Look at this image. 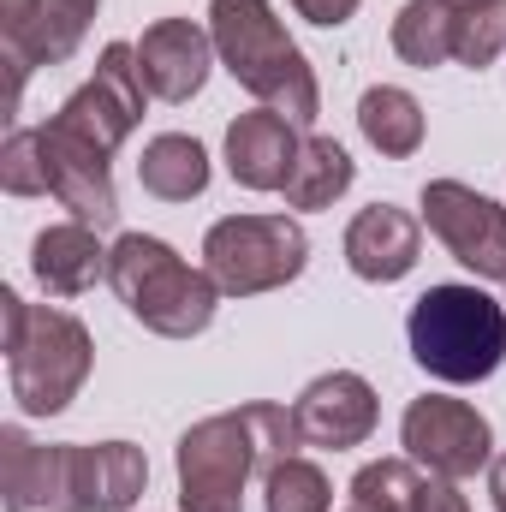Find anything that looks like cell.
<instances>
[{"label": "cell", "instance_id": "obj_1", "mask_svg": "<svg viewBox=\"0 0 506 512\" xmlns=\"http://www.w3.org/2000/svg\"><path fill=\"white\" fill-rule=\"evenodd\" d=\"M304 447L298 417L286 405L251 399L239 411H215L179 435V512H245L251 471H274Z\"/></svg>", "mask_w": 506, "mask_h": 512}, {"label": "cell", "instance_id": "obj_2", "mask_svg": "<svg viewBox=\"0 0 506 512\" xmlns=\"http://www.w3.org/2000/svg\"><path fill=\"white\" fill-rule=\"evenodd\" d=\"M209 36H215L221 66L262 108L286 114L292 126H316V114H322L316 72H310L304 48L286 36V24L274 18L268 0H215L209 6Z\"/></svg>", "mask_w": 506, "mask_h": 512}, {"label": "cell", "instance_id": "obj_3", "mask_svg": "<svg viewBox=\"0 0 506 512\" xmlns=\"http://www.w3.org/2000/svg\"><path fill=\"white\" fill-rule=\"evenodd\" d=\"M0 322H6L0 346H6V376H12L18 411H30V417L66 411L96 364L90 328L54 304H24L18 292H0Z\"/></svg>", "mask_w": 506, "mask_h": 512}, {"label": "cell", "instance_id": "obj_4", "mask_svg": "<svg viewBox=\"0 0 506 512\" xmlns=\"http://www.w3.org/2000/svg\"><path fill=\"white\" fill-rule=\"evenodd\" d=\"M405 340L435 382H489L506 358V304L483 286H429L405 316Z\"/></svg>", "mask_w": 506, "mask_h": 512}, {"label": "cell", "instance_id": "obj_5", "mask_svg": "<svg viewBox=\"0 0 506 512\" xmlns=\"http://www.w3.org/2000/svg\"><path fill=\"white\" fill-rule=\"evenodd\" d=\"M108 286L120 292L131 316L161 334V340H191L215 322V304H221V286L209 268H191L185 256L149 233H126L114 251H108Z\"/></svg>", "mask_w": 506, "mask_h": 512}, {"label": "cell", "instance_id": "obj_6", "mask_svg": "<svg viewBox=\"0 0 506 512\" xmlns=\"http://www.w3.org/2000/svg\"><path fill=\"white\" fill-rule=\"evenodd\" d=\"M310 262V239L292 215H227L203 239V268L227 298H256L298 280Z\"/></svg>", "mask_w": 506, "mask_h": 512}, {"label": "cell", "instance_id": "obj_7", "mask_svg": "<svg viewBox=\"0 0 506 512\" xmlns=\"http://www.w3.org/2000/svg\"><path fill=\"white\" fill-rule=\"evenodd\" d=\"M399 441H405V459H417L429 477H477L489 465V417L465 399H447V393H423L405 405V423H399Z\"/></svg>", "mask_w": 506, "mask_h": 512}, {"label": "cell", "instance_id": "obj_8", "mask_svg": "<svg viewBox=\"0 0 506 512\" xmlns=\"http://www.w3.org/2000/svg\"><path fill=\"white\" fill-rule=\"evenodd\" d=\"M143 96L149 90H143V72H137V48L131 42H108L102 60H96V78L84 90H72L66 108L48 126H60L66 137H84L102 155H114L143 120Z\"/></svg>", "mask_w": 506, "mask_h": 512}, {"label": "cell", "instance_id": "obj_9", "mask_svg": "<svg viewBox=\"0 0 506 512\" xmlns=\"http://www.w3.org/2000/svg\"><path fill=\"white\" fill-rule=\"evenodd\" d=\"M423 221L447 245V256L465 262L477 280H506V209L495 197H483L459 179H429Z\"/></svg>", "mask_w": 506, "mask_h": 512}, {"label": "cell", "instance_id": "obj_10", "mask_svg": "<svg viewBox=\"0 0 506 512\" xmlns=\"http://www.w3.org/2000/svg\"><path fill=\"white\" fill-rule=\"evenodd\" d=\"M0 495L6 512H84L78 441H30L18 423L0 429Z\"/></svg>", "mask_w": 506, "mask_h": 512}, {"label": "cell", "instance_id": "obj_11", "mask_svg": "<svg viewBox=\"0 0 506 512\" xmlns=\"http://www.w3.org/2000/svg\"><path fill=\"white\" fill-rule=\"evenodd\" d=\"M292 417H298L304 447L346 453V447H364L370 441V429H376V417H381V399L358 370H328V376H316V382L298 393Z\"/></svg>", "mask_w": 506, "mask_h": 512}, {"label": "cell", "instance_id": "obj_12", "mask_svg": "<svg viewBox=\"0 0 506 512\" xmlns=\"http://www.w3.org/2000/svg\"><path fill=\"white\" fill-rule=\"evenodd\" d=\"M42 149H48V191L72 209V221L84 227H114L120 221V191H114V155H102L84 137H66L60 126H42Z\"/></svg>", "mask_w": 506, "mask_h": 512}, {"label": "cell", "instance_id": "obj_13", "mask_svg": "<svg viewBox=\"0 0 506 512\" xmlns=\"http://www.w3.org/2000/svg\"><path fill=\"white\" fill-rule=\"evenodd\" d=\"M209 66H215V36L203 24H191V18H161L137 42L143 90L161 96V102H191L209 84Z\"/></svg>", "mask_w": 506, "mask_h": 512}, {"label": "cell", "instance_id": "obj_14", "mask_svg": "<svg viewBox=\"0 0 506 512\" xmlns=\"http://www.w3.org/2000/svg\"><path fill=\"white\" fill-rule=\"evenodd\" d=\"M298 149H304V137L286 114L256 108V114H239L227 126V173L245 191H286V179L298 167Z\"/></svg>", "mask_w": 506, "mask_h": 512}, {"label": "cell", "instance_id": "obj_15", "mask_svg": "<svg viewBox=\"0 0 506 512\" xmlns=\"http://www.w3.org/2000/svg\"><path fill=\"white\" fill-rule=\"evenodd\" d=\"M417 251H423V227L393 209V203H370L352 215L346 227V268L358 280H376V286H393L417 268Z\"/></svg>", "mask_w": 506, "mask_h": 512}, {"label": "cell", "instance_id": "obj_16", "mask_svg": "<svg viewBox=\"0 0 506 512\" xmlns=\"http://www.w3.org/2000/svg\"><path fill=\"white\" fill-rule=\"evenodd\" d=\"M30 268H36L42 292H54V298H78V292H90L96 280H108V251H102L96 227H84V221H60V227L36 233V245H30Z\"/></svg>", "mask_w": 506, "mask_h": 512}, {"label": "cell", "instance_id": "obj_17", "mask_svg": "<svg viewBox=\"0 0 506 512\" xmlns=\"http://www.w3.org/2000/svg\"><path fill=\"white\" fill-rule=\"evenodd\" d=\"M149 489V459L131 441H78V495L84 512H131L137 495Z\"/></svg>", "mask_w": 506, "mask_h": 512}, {"label": "cell", "instance_id": "obj_18", "mask_svg": "<svg viewBox=\"0 0 506 512\" xmlns=\"http://www.w3.org/2000/svg\"><path fill=\"white\" fill-rule=\"evenodd\" d=\"M96 6H102V0H36V12L24 18V30H12V36H0V42H6V54L24 60V66H60V60H72V48L84 42Z\"/></svg>", "mask_w": 506, "mask_h": 512}, {"label": "cell", "instance_id": "obj_19", "mask_svg": "<svg viewBox=\"0 0 506 512\" xmlns=\"http://www.w3.org/2000/svg\"><path fill=\"white\" fill-rule=\"evenodd\" d=\"M137 179H143V191L161 197V203H191V197L209 191V155H203L197 137H185V131H161V137L143 143Z\"/></svg>", "mask_w": 506, "mask_h": 512}, {"label": "cell", "instance_id": "obj_20", "mask_svg": "<svg viewBox=\"0 0 506 512\" xmlns=\"http://www.w3.org/2000/svg\"><path fill=\"white\" fill-rule=\"evenodd\" d=\"M358 131L370 137V149L405 161V155L423 149V102L411 90H399V84H376L358 102Z\"/></svg>", "mask_w": 506, "mask_h": 512}, {"label": "cell", "instance_id": "obj_21", "mask_svg": "<svg viewBox=\"0 0 506 512\" xmlns=\"http://www.w3.org/2000/svg\"><path fill=\"white\" fill-rule=\"evenodd\" d=\"M453 24H459V6L453 0H405L399 18H393V48L405 66H447L453 60Z\"/></svg>", "mask_w": 506, "mask_h": 512}, {"label": "cell", "instance_id": "obj_22", "mask_svg": "<svg viewBox=\"0 0 506 512\" xmlns=\"http://www.w3.org/2000/svg\"><path fill=\"white\" fill-rule=\"evenodd\" d=\"M352 155L334 143V137H304V149H298V167H292V179H286V203L292 209H328L334 197H346L352 191Z\"/></svg>", "mask_w": 506, "mask_h": 512}, {"label": "cell", "instance_id": "obj_23", "mask_svg": "<svg viewBox=\"0 0 506 512\" xmlns=\"http://www.w3.org/2000/svg\"><path fill=\"white\" fill-rule=\"evenodd\" d=\"M417 495H423L417 459H376L352 477V507L364 512H417Z\"/></svg>", "mask_w": 506, "mask_h": 512}, {"label": "cell", "instance_id": "obj_24", "mask_svg": "<svg viewBox=\"0 0 506 512\" xmlns=\"http://www.w3.org/2000/svg\"><path fill=\"white\" fill-rule=\"evenodd\" d=\"M262 495L268 512H328L334 507V489H328V471L310 465V459H280L274 471H262Z\"/></svg>", "mask_w": 506, "mask_h": 512}, {"label": "cell", "instance_id": "obj_25", "mask_svg": "<svg viewBox=\"0 0 506 512\" xmlns=\"http://www.w3.org/2000/svg\"><path fill=\"white\" fill-rule=\"evenodd\" d=\"M506 48V0H471L459 6V24H453V60L483 72L495 66Z\"/></svg>", "mask_w": 506, "mask_h": 512}, {"label": "cell", "instance_id": "obj_26", "mask_svg": "<svg viewBox=\"0 0 506 512\" xmlns=\"http://www.w3.org/2000/svg\"><path fill=\"white\" fill-rule=\"evenodd\" d=\"M0 191H12V197H42V191H48V149H42V131L12 126L6 149H0Z\"/></svg>", "mask_w": 506, "mask_h": 512}, {"label": "cell", "instance_id": "obj_27", "mask_svg": "<svg viewBox=\"0 0 506 512\" xmlns=\"http://www.w3.org/2000/svg\"><path fill=\"white\" fill-rule=\"evenodd\" d=\"M417 512H471L459 483L453 477H423V495H417Z\"/></svg>", "mask_w": 506, "mask_h": 512}, {"label": "cell", "instance_id": "obj_28", "mask_svg": "<svg viewBox=\"0 0 506 512\" xmlns=\"http://www.w3.org/2000/svg\"><path fill=\"white\" fill-rule=\"evenodd\" d=\"M358 6H364V0H292V12H298V18H310V24H322V30L346 24Z\"/></svg>", "mask_w": 506, "mask_h": 512}, {"label": "cell", "instance_id": "obj_29", "mask_svg": "<svg viewBox=\"0 0 506 512\" xmlns=\"http://www.w3.org/2000/svg\"><path fill=\"white\" fill-rule=\"evenodd\" d=\"M36 12V0H0V36H12V30H24V18Z\"/></svg>", "mask_w": 506, "mask_h": 512}, {"label": "cell", "instance_id": "obj_30", "mask_svg": "<svg viewBox=\"0 0 506 512\" xmlns=\"http://www.w3.org/2000/svg\"><path fill=\"white\" fill-rule=\"evenodd\" d=\"M489 495H495V512H506V453L489 465Z\"/></svg>", "mask_w": 506, "mask_h": 512}, {"label": "cell", "instance_id": "obj_31", "mask_svg": "<svg viewBox=\"0 0 506 512\" xmlns=\"http://www.w3.org/2000/svg\"><path fill=\"white\" fill-rule=\"evenodd\" d=\"M453 6H471V0H453Z\"/></svg>", "mask_w": 506, "mask_h": 512}, {"label": "cell", "instance_id": "obj_32", "mask_svg": "<svg viewBox=\"0 0 506 512\" xmlns=\"http://www.w3.org/2000/svg\"><path fill=\"white\" fill-rule=\"evenodd\" d=\"M352 512H364V507H352Z\"/></svg>", "mask_w": 506, "mask_h": 512}, {"label": "cell", "instance_id": "obj_33", "mask_svg": "<svg viewBox=\"0 0 506 512\" xmlns=\"http://www.w3.org/2000/svg\"><path fill=\"white\" fill-rule=\"evenodd\" d=\"M501 304H506V298H501Z\"/></svg>", "mask_w": 506, "mask_h": 512}]
</instances>
